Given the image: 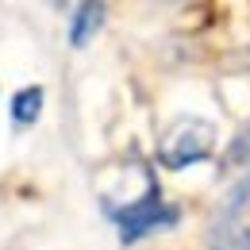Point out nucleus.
Segmentation results:
<instances>
[{"label": "nucleus", "mask_w": 250, "mask_h": 250, "mask_svg": "<svg viewBox=\"0 0 250 250\" xmlns=\"http://www.w3.org/2000/svg\"><path fill=\"white\" fill-rule=\"evenodd\" d=\"M216 150V127L196 116H181L158 143V162L166 169H185L192 162H204Z\"/></svg>", "instance_id": "1"}, {"label": "nucleus", "mask_w": 250, "mask_h": 250, "mask_svg": "<svg viewBox=\"0 0 250 250\" xmlns=\"http://www.w3.org/2000/svg\"><path fill=\"white\" fill-rule=\"evenodd\" d=\"M108 216L116 219L120 239H124V243H135V239L150 235L158 227H173V223L181 219V212H177L173 204H166L162 192H158V185L150 181V185H146V196L131 200L127 208H108Z\"/></svg>", "instance_id": "2"}, {"label": "nucleus", "mask_w": 250, "mask_h": 250, "mask_svg": "<svg viewBox=\"0 0 250 250\" xmlns=\"http://www.w3.org/2000/svg\"><path fill=\"white\" fill-rule=\"evenodd\" d=\"M104 16H108V8H104V4H96V0L77 4V8H73V23H69V46H77V50H81V46H85V42L104 27Z\"/></svg>", "instance_id": "3"}, {"label": "nucleus", "mask_w": 250, "mask_h": 250, "mask_svg": "<svg viewBox=\"0 0 250 250\" xmlns=\"http://www.w3.org/2000/svg\"><path fill=\"white\" fill-rule=\"evenodd\" d=\"M42 85H27V89H20V93H12V124L16 127H31L39 120V112H42Z\"/></svg>", "instance_id": "4"}, {"label": "nucleus", "mask_w": 250, "mask_h": 250, "mask_svg": "<svg viewBox=\"0 0 250 250\" xmlns=\"http://www.w3.org/2000/svg\"><path fill=\"white\" fill-rule=\"evenodd\" d=\"M227 162L231 166H243V162H250V124L235 135V143H231V150H227Z\"/></svg>", "instance_id": "5"}]
</instances>
